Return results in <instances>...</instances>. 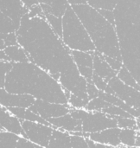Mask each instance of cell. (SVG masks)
I'll return each mask as SVG.
<instances>
[{
  "label": "cell",
  "instance_id": "obj_38",
  "mask_svg": "<svg viewBox=\"0 0 140 148\" xmlns=\"http://www.w3.org/2000/svg\"><path fill=\"white\" fill-rule=\"evenodd\" d=\"M100 11V13L107 20L109 21L111 23L114 24L115 23V18H114V12L113 10H98Z\"/></svg>",
  "mask_w": 140,
  "mask_h": 148
},
{
  "label": "cell",
  "instance_id": "obj_2",
  "mask_svg": "<svg viewBox=\"0 0 140 148\" xmlns=\"http://www.w3.org/2000/svg\"><path fill=\"white\" fill-rule=\"evenodd\" d=\"M4 88L10 93L27 94L46 101L68 103L59 81L30 61L13 62L6 75Z\"/></svg>",
  "mask_w": 140,
  "mask_h": 148
},
{
  "label": "cell",
  "instance_id": "obj_30",
  "mask_svg": "<svg viewBox=\"0 0 140 148\" xmlns=\"http://www.w3.org/2000/svg\"><path fill=\"white\" fill-rule=\"evenodd\" d=\"M13 62L10 61H1L0 60V88H4L5 77L7 73L12 67Z\"/></svg>",
  "mask_w": 140,
  "mask_h": 148
},
{
  "label": "cell",
  "instance_id": "obj_27",
  "mask_svg": "<svg viewBox=\"0 0 140 148\" xmlns=\"http://www.w3.org/2000/svg\"><path fill=\"white\" fill-rule=\"evenodd\" d=\"M117 120L118 127L120 128H137V119L134 117H114Z\"/></svg>",
  "mask_w": 140,
  "mask_h": 148
},
{
  "label": "cell",
  "instance_id": "obj_11",
  "mask_svg": "<svg viewBox=\"0 0 140 148\" xmlns=\"http://www.w3.org/2000/svg\"><path fill=\"white\" fill-rule=\"evenodd\" d=\"M120 129L121 128H120L119 127L107 128L100 132L89 134L87 138H89L95 143L107 145L108 147H120Z\"/></svg>",
  "mask_w": 140,
  "mask_h": 148
},
{
  "label": "cell",
  "instance_id": "obj_29",
  "mask_svg": "<svg viewBox=\"0 0 140 148\" xmlns=\"http://www.w3.org/2000/svg\"><path fill=\"white\" fill-rule=\"evenodd\" d=\"M88 101L89 100L81 98L72 93L70 94V96L68 99V103L71 108H85Z\"/></svg>",
  "mask_w": 140,
  "mask_h": 148
},
{
  "label": "cell",
  "instance_id": "obj_42",
  "mask_svg": "<svg viewBox=\"0 0 140 148\" xmlns=\"http://www.w3.org/2000/svg\"><path fill=\"white\" fill-rule=\"evenodd\" d=\"M5 48H6V45H5L4 41L0 38V49H4Z\"/></svg>",
  "mask_w": 140,
  "mask_h": 148
},
{
  "label": "cell",
  "instance_id": "obj_20",
  "mask_svg": "<svg viewBox=\"0 0 140 148\" xmlns=\"http://www.w3.org/2000/svg\"><path fill=\"white\" fill-rule=\"evenodd\" d=\"M22 136L5 131H0V148H18V143Z\"/></svg>",
  "mask_w": 140,
  "mask_h": 148
},
{
  "label": "cell",
  "instance_id": "obj_40",
  "mask_svg": "<svg viewBox=\"0 0 140 148\" xmlns=\"http://www.w3.org/2000/svg\"><path fill=\"white\" fill-rule=\"evenodd\" d=\"M68 4L74 5V4H81V3H87L86 0H67Z\"/></svg>",
  "mask_w": 140,
  "mask_h": 148
},
{
  "label": "cell",
  "instance_id": "obj_17",
  "mask_svg": "<svg viewBox=\"0 0 140 148\" xmlns=\"http://www.w3.org/2000/svg\"><path fill=\"white\" fill-rule=\"evenodd\" d=\"M48 147L71 148V134L65 130L54 128Z\"/></svg>",
  "mask_w": 140,
  "mask_h": 148
},
{
  "label": "cell",
  "instance_id": "obj_35",
  "mask_svg": "<svg viewBox=\"0 0 140 148\" xmlns=\"http://www.w3.org/2000/svg\"><path fill=\"white\" fill-rule=\"evenodd\" d=\"M99 92L100 90L97 88V87L92 82V81L87 82V93L88 95L89 100H92L95 97L99 96Z\"/></svg>",
  "mask_w": 140,
  "mask_h": 148
},
{
  "label": "cell",
  "instance_id": "obj_39",
  "mask_svg": "<svg viewBox=\"0 0 140 148\" xmlns=\"http://www.w3.org/2000/svg\"><path fill=\"white\" fill-rule=\"evenodd\" d=\"M21 1H22L23 6H25V7L28 8V9H29L31 6L35 5V4L39 3L38 0H21Z\"/></svg>",
  "mask_w": 140,
  "mask_h": 148
},
{
  "label": "cell",
  "instance_id": "obj_18",
  "mask_svg": "<svg viewBox=\"0 0 140 148\" xmlns=\"http://www.w3.org/2000/svg\"><path fill=\"white\" fill-rule=\"evenodd\" d=\"M4 51L9 58V61L11 62H24L29 61L27 52L20 44L6 46Z\"/></svg>",
  "mask_w": 140,
  "mask_h": 148
},
{
  "label": "cell",
  "instance_id": "obj_5",
  "mask_svg": "<svg viewBox=\"0 0 140 148\" xmlns=\"http://www.w3.org/2000/svg\"><path fill=\"white\" fill-rule=\"evenodd\" d=\"M64 44L70 50L95 51V47L83 23L70 4L62 16V36Z\"/></svg>",
  "mask_w": 140,
  "mask_h": 148
},
{
  "label": "cell",
  "instance_id": "obj_33",
  "mask_svg": "<svg viewBox=\"0 0 140 148\" xmlns=\"http://www.w3.org/2000/svg\"><path fill=\"white\" fill-rule=\"evenodd\" d=\"M92 82L97 87V88L100 91H105V89L107 88V87L108 85V82L107 81H105L103 78H101L100 76L97 75L96 74H94L93 75Z\"/></svg>",
  "mask_w": 140,
  "mask_h": 148
},
{
  "label": "cell",
  "instance_id": "obj_4",
  "mask_svg": "<svg viewBox=\"0 0 140 148\" xmlns=\"http://www.w3.org/2000/svg\"><path fill=\"white\" fill-rule=\"evenodd\" d=\"M71 6L86 28L95 50L104 56L122 61L115 25L87 3Z\"/></svg>",
  "mask_w": 140,
  "mask_h": 148
},
{
  "label": "cell",
  "instance_id": "obj_16",
  "mask_svg": "<svg viewBox=\"0 0 140 148\" xmlns=\"http://www.w3.org/2000/svg\"><path fill=\"white\" fill-rule=\"evenodd\" d=\"M44 14L50 13L62 16L68 5L67 0H38Z\"/></svg>",
  "mask_w": 140,
  "mask_h": 148
},
{
  "label": "cell",
  "instance_id": "obj_43",
  "mask_svg": "<svg viewBox=\"0 0 140 148\" xmlns=\"http://www.w3.org/2000/svg\"><path fill=\"white\" fill-rule=\"evenodd\" d=\"M0 131H1V129H0Z\"/></svg>",
  "mask_w": 140,
  "mask_h": 148
},
{
  "label": "cell",
  "instance_id": "obj_19",
  "mask_svg": "<svg viewBox=\"0 0 140 148\" xmlns=\"http://www.w3.org/2000/svg\"><path fill=\"white\" fill-rule=\"evenodd\" d=\"M94 51H81L71 50V56L77 68L87 67L93 68L94 66ZM94 69V68H93Z\"/></svg>",
  "mask_w": 140,
  "mask_h": 148
},
{
  "label": "cell",
  "instance_id": "obj_31",
  "mask_svg": "<svg viewBox=\"0 0 140 148\" xmlns=\"http://www.w3.org/2000/svg\"><path fill=\"white\" fill-rule=\"evenodd\" d=\"M86 137L82 135L71 134V148H87Z\"/></svg>",
  "mask_w": 140,
  "mask_h": 148
},
{
  "label": "cell",
  "instance_id": "obj_13",
  "mask_svg": "<svg viewBox=\"0 0 140 148\" xmlns=\"http://www.w3.org/2000/svg\"><path fill=\"white\" fill-rule=\"evenodd\" d=\"M53 128L65 130L69 133L82 132V121L74 119L69 113L64 115L47 120Z\"/></svg>",
  "mask_w": 140,
  "mask_h": 148
},
{
  "label": "cell",
  "instance_id": "obj_36",
  "mask_svg": "<svg viewBox=\"0 0 140 148\" xmlns=\"http://www.w3.org/2000/svg\"><path fill=\"white\" fill-rule=\"evenodd\" d=\"M103 56H104L105 60L107 62V63H108L115 71H117V73H118V71H119V70L120 69V68L123 66L122 61L118 60V59H115V58H113V57H110V56H104V55H103Z\"/></svg>",
  "mask_w": 140,
  "mask_h": 148
},
{
  "label": "cell",
  "instance_id": "obj_25",
  "mask_svg": "<svg viewBox=\"0 0 140 148\" xmlns=\"http://www.w3.org/2000/svg\"><path fill=\"white\" fill-rule=\"evenodd\" d=\"M87 3L96 10H113L117 5L118 0H86Z\"/></svg>",
  "mask_w": 140,
  "mask_h": 148
},
{
  "label": "cell",
  "instance_id": "obj_6",
  "mask_svg": "<svg viewBox=\"0 0 140 148\" xmlns=\"http://www.w3.org/2000/svg\"><path fill=\"white\" fill-rule=\"evenodd\" d=\"M21 123L23 130V137L40 147H48L54 129L52 126L26 120Z\"/></svg>",
  "mask_w": 140,
  "mask_h": 148
},
{
  "label": "cell",
  "instance_id": "obj_14",
  "mask_svg": "<svg viewBox=\"0 0 140 148\" xmlns=\"http://www.w3.org/2000/svg\"><path fill=\"white\" fill-rule=\"evenodd\" d=\"M0 125L3 130L18 134L23 135V130L22 127L21 121L13 115L7 108L0 105Z\"/></svg>",
  "mask_w": 140,
  "mask_h": 148
},
{
  "label": "cell",
  "instance_id": "obj_12",
  "mask_svg": "<svg viewBox=\"0 0 140 148\" xmlns=\"http://www.w3.org/2000/svg\"><path fill=\"white\" fill-rule=\"evenodd\" d=\"M0 11L10 17L18 28L22 16L28 13L29 9L21 0H0Z\"/></svg>",
  "mask_w": 140,
  "mask_h": 148
},
{
  "label": "cell",
  "instance_id": "obj_37",
  "mask_svg": "<svg viewBox=\"0 0 140 148\" xmlns=\"http://www.w3.org/2000/svg\"><path fill=\"white\" fill-rule=\"evenodd\" d=\"M7 108L13 115L17 117L21 121L24 120V114H25L26 108H21V107H10V108Z\"/></svg>",
  "mask_w": 140,
  "mask_h": 148
},
{
  "label": "cell",
  "instance_id": "obj_9",
  "mask_svg": "<svg viewBox=\"0 0 140 148\" xmlns=\"http://www.w3.org/2000/svg\"><path fill=\"white\" fill-rule=\"evenodd\" d=\"M29 108L45 120L64 115L68 114L71 109L68 103L50 102L39 99H36L35 102Z\"/></svg>",
  "mask_w": 140,
  "mask_h": 148
},
{
  "label": "cell",
  "instance_id": "obj_22",
  "mask_svg": "<svg viewBox=\"0 0 140 148\" xmlns=\"http://www.w3.org/2000/svg\"><path fill=\"white\" fill-rule=\"evenodd\" d=\"M117 77L120 81H122L124 83H126V85H129L131 87H133V88H135L139 89L140 90V86L139 85V83L137 82V81L135 80V78L132 76V75L130 73V71L124 65L118 71Z\"/></svg>",
  "mask_w": 140,
  "mask_h": 148
},
{
  "label": "cell",
  "instance_id": "obj_21",
  "mask_svg": "<svg viewBox=\"0 0 140 148\" xmlns=\"http://www.w3.org/2000/svg\"><path fill=\"white\" fill-rule=\"evenodd\" d=\"M137 131L135 128H121L120 133V147H135Z\"/></svg>",
  "mask_w": 140,
  "mask_h": 148
},
{
  "label": "cell",
  "instance_id": "obj_15",
  "mask_svg": "<svg viewBox=\"0 0 140 148\" xmlns=\"http://www.w3.org/2000/svg\"><path fill=\"white\" fill-rule=\"evenodd\" d=\"M94 74L103 78L107 82L117 75V71H115L105 60L102 54L98 51L94 52Z\"/></svg>",
  "mask_w": 140,
  "mask_h": 148
},
{
  "label": "cell",
  "instance_id": "obj_24",
  "mask_svg": "<svg viewBox=\"0 0 140 148\" xmlns=\"http://www.w3.org/2000/svg\"><path fill=\"white\" fill-rule=\"evenodd\" d=\"M17 26L14 21L0 11V33H10L17 30Z\"/></svg>",
  "mask_w": 140,
  "mask_h": 148
},
{
  "label": "cell",
  "instance_id": "obj_26",
  "mask_svg": "<svg viewBox=\"0 0 140 148\" xmlns=\"http://www.w3.org/2000/svg\"><path fill=\"white\" fill-rule=\"evenodd\" d=\"M109 105H111V104H109L105 100H103L102 98L98 96L92 100H89V101L85 108L88 111H102L104 108H106Z\"/></svg>",
  "mask_w": 140,
  "mask_h": 148
},
{
  "label": "cell",
  "instance_id": "obj_7",
  "mask_svg": "<svg viewBox=\"0 0 140 148\" xmlns=\"http://www.w3.org/2000/svg\"><path fill=\"white\" fill-rule=\"evenodd\" d=\"M115 127L117 120L103 111H88L82 120V132L88 134Z\"/></svg>",
  "mask_w": 140,
  "mask_h": 148
},
{
  "label": "cell",
  "instance_id": "obj_23",
  "mask_svg": "<svg viewBox=\"0 0 140 148\" xmlns=\"http://www.w3.org/2000/svg\"><path fill=\"white\" fill-rule=\"evenodd\" d=\"M45 19L52 28V29L60 36H62V16H58L54 14H44Z\"/></svg>",
  "mask_w": 140,
  "mask_h": 148
},
{
  "label": "cell",
  "instance_id": "obj_34",
  "mask_svg": "<svg viewBox=\"0 0 140 148\" xmlns=\"http://www.w3.org/2000/svg\"><path fill=\"white\" fill-rule=\"evenodd\" d=\"M27 15H28V16H29V18L35 17V16L45 17L44 13H43V11H42V9L41 5H40L39 3L31 6V7L29 9V11H28Z\"/></svg>",
  "mask_w": 140,
  "mask_h": 148
},
{
  "label": "cell",
  "instance_id": "obj_41",
  "mask_svg": "<svg viewBox=\"0 0 140 148\" xmlns=\"http://www.w3.org/2000/svg\"><path fill=\"white\" fill-rule=\"evenodd\" d=\"M0 60L1 61H9V58H8L4 49H0Z\"/></svg>",
  "mask_w": 140,
  "mask_h": 148
},
{
  "label": "cell",
  "instance_id": "obj_28",
  "mask_svg": "<svg viewBox=\"0 0 140 148\" xmlns=\"http://www.w3.org/2000/svg\"><path fill=\"white\" fill-rule=\"evenodd\" d=\"M102 111L104 113L113 116V117H118V116H120V117H131L132 116L126 110H124L123 108H120L118 106H115V105H109L108 107L104 108Z\"/></svg>",
  "mask_w": 140,
  "mask_h": 148
},
{
  "label": "cell",
  "instance_id": "obj_32",
  "mask_svg": "<svg viewBox=\"0 0 140 148\" xmlns=\"http://www.w3.org/2000/svg\"><path fill=\"white\" fill-rule=\"evenodd\" d=\"M0 38L3 39L5 42L6 46L10 45H16L18 44L17 42V36L16 32H10V33H0Z\"/></svg>",
  "mask_w": 140,
  "mask_h": 148
},
{
  "label": "cell",
  "instance_id": "obj_10",
  "mask_svg": "<svg viewBox=\"0 0 140 148\" xmlns=\"http://www.w3.org/2000/svg\"><path fill=\"white\" fill-rule=\"evenodd\" d=\"M35 101L36 98L30 95L10 93L4 88H0V105L3 107H21L29 108Z\"/></svg>",
  "mask_w": 140,
  "mask_h": 148
},
{
  "label": "cell",
  "instance_id": "obj_3",
  "mask_svg": "<svg viewBox=\"0 0 140 148\" xmlns=\"http://www.w3.org/2000/svg\"><path fill=\"white\" fill-rule=\"evenodd\" d=\"M113 12L122 63L140 86V0H118Z\"/></svg>",
  "mask_w": 140,
  "mask_h": 148
},
{
  "label": "cell",
  "instance_id": "obj_8",
  "mask_svg": "<svg viewBox=\"0 0 140 148\" xmlns=\"http://www.w3.org/2000/svg\"><path fill=\"white\" fill-rule=\"evenodd\" d=\"M108 85L113 89V94L125 101L127 105L140 111V90L126 85L120 81L117 75L108 82Z\"/></svg>",
  "mask_w": 140,
  "mask_h": 148
},
{
  "label": "cell",
  "instance_id": "obj_1",
  "mask_svg": "<svg viewBox=\"0 0 140 148\" xmlns=\"http://www.w3.org/2000/svg\"><path fill=\"white\" fill-rule=\"evenodd\" d=\"M16 33L18 44L27 52L30 62L49 73L70 93L87 91V80L79 73L71 50L45 17L29 18L23 15Z\"/></svg>",
  "mask_w": 140,
  "mask_h": 148
}]
</instances>
